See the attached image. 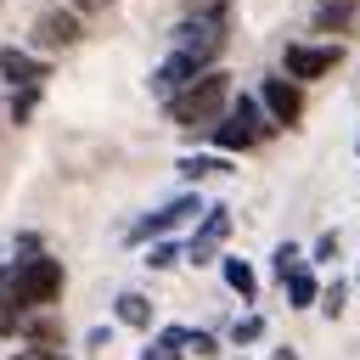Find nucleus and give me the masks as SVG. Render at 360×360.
I'll use <instances>...</instances> for the list:
<instances>
[{"label":"nucleus","instance_id":"f257e3e1","mask_svg":"<svg viewBox=\"0 0 360 360\" xmlns=\"http://www.w3.org/2000/svg\"><path fill=\"white\" fill-rule=\"evenodd\" d=\"M56 298H62V259H45V253H39V259H22V264L0 281V332L11 338L28 309L56 304Z\"/></svg>","mask_w":360,"mask_h":360},{"label":"nucleus","instance_id":"f03ea898","mask_svg":"<svg viewBox=\"0 0 360 360\" xmlns=\"http://www.w3.org/2000/svg\"><path fill=\"white\" fill-rule=\"evenodd\" d=\"M225 101H231V73H214V68H202L191 84H180L163 107H169V118L174 124H186V129H208L219 112H225Z\"/></svg>","mask_w":360,"mask_h":360},{"label":"nucleus","instance_id":"7ed1b4c3","mask_svg":"<svg viewBox=\"0 0 360 360\" xmlns=\"http://www.w3.org/2000/svg\"><path fill=\"white\" fill-rule=\"evenodd\" d=\"M219 17H225V11L214 6V11H208V22H180V28H174V51H180V56H191L197 68H208V62H214V56L225 51Z\"/></svg>","mask_w":360,"mask_h":360},{"label":"nucleus","instance_id":"20e7f679","mask_svg":"<svg viewBox=\"0 0 360 360\" xmlns=\"http://www.w3.org/2000/svg\"><path fill=\"white\" fill-rule=\"evenodd\" d=\"M259 107L270 112L276 129H292V124L304 118V90H298V79H264V84H259Z\"/></svg>","mask_w":360,"mask_h":360},{"label":"nucleus","instance_id":"39448f33","mask_svg":"<svg viewBox=\"0 0 360 360\" xmlns=\"http://www.w3.org/2000/svg\"><path fill=\"white\" fill-rule=\"evenodd\" d=\"M338 56H343L338 45H287V51H281V68H287V79H298V84H304V79L332 73V68H338Z\"/></svg>","mask_w":360,"mask_h":360},{"label":"nucleus","instance_id":"423d86ee","mask_svg":"<svg viewBox=\"0 0 360 360\" xmlns=\"http://www.w3.org/2000/svg\"><path fill=\"white\" fill-rule=\"evenodd\" d=\"M231 236V208H208L202 214V225L191 231V242H186V253L180 259H191V264H202V259H214L219 253V242Z\"/></svg>","mask_w":360,"mask_h":360},{"label":"nucleus","instance_id":"0eeeda50","mask_svg":"<svg viewBox=\"0 0 360 360\" xmlns=\"http://www.w3.org/2000/svg\"><path fill=\"white\" fill-rule=\"evenodd\" d=\"M79 17L73 11H39L34 17V45H45V51H68V45H79Z\"/></svg>","mask_w":360,"mask_h":360},{"label":"nucleus","instance_id":"6e6552de","mask_svg":"<svg viewBox=\"0 0 360 360\" xmlns=\"http://www.w3.org/2000/svg\"><path fill=\"white\" fill-rule=\"evenodd\" d=\"M197 73H202V68H197L191 56H180V51H169V56H163V62L152 68V79H146V90H152L158 101H169V96H174L180 84H191Z\"/></svg>","mask_w":360,"mask_h":360},{"label":"nucleus","instance_id":"1a4fd4ad","mask_svg":"<svg viewBox=\"0 0 360 360\" xmlns=\"http://www.w3.org/2000/svg\"><path fill=\"white\" fill-rule=\"evenodd\" d=\"M186 214H197V197H174V202H163L158 214H146V219H135L129 225V242H152V236H163V231H174Z\"/></svg>","mask_w":360,"mask_h":360},{"label":"nucleus","instance_id":"9d476101","mask_svg":"<svg viewBox=\"0 0 360 360\" xmlns=\"http://www.w3.org/2000/svg\"><path fill=\"white\" fill-rule=\"evenodd\" d=\"M0 79H11V84H39V79H51V68H45L39 56L6 45V51H0Z\"/></svg>","mask_w":360,"mask_h":360},{"label":"nucleus","instance_id":"9b49d317","mask_svg":"<svg viewBox=\"0 0 360 360\" xmlns=\"http://www.w3.org/2000/svg\"><path fill=\"white\" fill-rule=\"evenodd\" d=\"M225 107H231V118H236V124H242V129H248L253 141H264V135H276V124L264 118V107H259L253 96H236V101H225Z\"/></svg>","mask_w":360,"mask_h":360},{"label":"nucleus","instance_id":"f8f14e48","mask_svg":"<svg viewBox=\"0 0 360 360\" xmlns=\"http://www.w3.org/2000/svg\"><path fill=\"white\" fill-rule=\"evenodd\" d=\"M225 287H231L242 304H253V298H259V276H253V264H248V259H225Z\"/></svg>","mask_w":360,"mask_h":360},{"label":"nucleus","instance_id":"ddd939ff","mask_svg":"<svg viewBox=\"0 0 360 360\" xmlns=\"http://www.w3.org/2000/svg\"><path fill=\"white\" fill-rule=\"evenodd\" d=\"M281 287H287V298H292V309H304V304H315V292H321V287H315V276L304 270V259H298L292 270H281Z\"/></svg>","mask_w":360,"mask_h":360},{"label":"nucleus","instance_id":"4468645a","mask_svg":"<svg viewBox=\"0 0 360 360\" xmlns=\"http://www.w3.org/2000/svg\"><path fill=\"white\" fill-rule=\"evenodd\" d=\"M180 354H186V326H169V332H158V338L146 343L141 360H180Z\"/></svg>","mask_w":360,"mask_h":360},{"label":"nucleus","instance_id":"2eb2a0df","mask_svg":"<svg viewBox=\"0 0 360 360\" xmlns=\"http://www.w3.org/2000/svg\"><path fill=\"white\" fill-rule=\"evenodd\" d=\"M174 169H180L186 180H208V174H231V163H225V158H197V152H186V158H180Z\"/></svg>","mask_w":360,"mask_h":360},{"label":"nucleus","instance_id":"dca6fc26","mask_svg":"<svg viewBox=\"0 0 360 360\" xmlns=\"http://www.w3.org/2000/svg\"><path fill=\"white\" fill-rule=\"evenodd\" d=\"M112 309H118V321H124V326H152V304H146L141 292H118V304H112Z\"/></svg>","mask_w":360,"mask_h":360},{"label":"nucleus","instance_id":"f3484780","mask_svg":"<svg viewBox=\"0 0 360 360\" xmlns=\"http://www.w3.org/2000/svg\"><path fill=\"white\" fill-rule=\"evenodd\" d=\"M208 129H214L219 152H248V146H253V135H248V129H242L236 118H225V124H208Z\"/></svg>","mask_w":360,"mask_h":360},{"label":"nucleus","instance_id":"a211bd4d","mask_svg":"<svg viewBox=\"0 0 360 360\" xmlns=\"http://www.w3.org/2000/svg\"><path fill=\"white\" fill-rule=\"evenodd\" d=\"M39 107V84H11V124H28Z\"/></svg>","mask_w":360,"mask_h":360},{"label":"nucleus","instance_id":"6ab92c4d","mask_svg":"<svg viewBox=\"0 0 360 360\" xmlns=\"http://www.w3.org/2000/svg\"><path fill=\"white\" fill-rule=\"evenodd\" d=\"M141 264H146V270H174V264H180V248H174V242H152V253H146Z\"/></svg>","mask_w":360,"mask_h":360},{"label":"nucleus","instance_id":"aec40b11","mask_svg":"<svg viewBox=\"0 0 360 360\" xmlns=\"http://www.w3.org/2000/svg\"><path fill=\"white\" fill-rule=\"evenodd\" d=\"M349 22H354V0H338V6L326 0L321 6V28H349Z\"/></svg>","mask_w":360,"mask_h":360},{"label":"nucleus","instance_id":"412c9836","mask_svg":"<svg viewBox=\"0 0 360 360\" xmlns=\"http://www.w3.org/2000/svg\"><path fill=\"white\" fill-rule=\"evenodd\" d=\"M253 338H264V321H259V315H242V321L231 326V343L242 349V343H253Z\"/></svg>","mask_w":360,"mask_h":360},{"label":"nucleus","instance_id":"4be33fe9","mask_svg":"<svg viewBox=\"0 0 360 360\" xmlns=\"http://www.w3.org/2000/svg\"><path fill=\"white\" fill-rule=\"evenodd\" d=\"M343 298H349V287H343V281H332V287H326V298H321V309L338 321V315H343Z\"/></svg>","mask_w":360,"mask_h":360},{"label":"nucleus","instance_id":"5701e85b","mask_svg":"<svg viewBox=\"0 0 360 360\" xmlns=\"http://www.w3.org/2000/svg\"><path fill=\"white\" fill-rule=\"evenodd\" d=\"M298 259H304V253H298V248H292V242H281V248H276V276H281V270H292V264H298Z\"/></svg>","mask_w":360,"mask_h":360},{"label":"nucleus","instance_id":"b1692460","mask_svg":"<svg viewBox=\"0 0 360 360\" xmlns=\"http://www.w3.org/2000/svg\"><path fill=\"white\" fill-rule=\"evenodd\" d=\"M186 349H197V354H214V338H208V332H186Z\"/></svg>","mask_w":360,"mask_h":360},{"label":"nucleus","instance_id":"393cba45","mask_svg":"<svg viewBox=\"0 0 360 360\" xmlns=\"http://www.w3.org/2000/svg\"><path fill=\"white\" fill-rule=\"evenodd\" d=\"M315 259H338V236H332V231L315 242Z\"/></svg>","mask_w":360,"mask_h":360},{"label":"nucleus","instance_id":"a878e982","mask_svg":"<svg viewBox=\"0 0 360 360\" xmlns=\"http://www.w3.org/2000/svg\"><path fill=\"white\" fill-rule=\"evenodd\" d=\"M17 360H62V349H39V343H34V349H22Z\"/></svg>","mask_w":360,"mask_h":360},{"label":"nucleus","instance_id":"bb28decb","mask_svg":"<svg viewBox=\"0 0 360 360\" xmlns=\"http://www.w3.org/2000/svg\"><path fill=\"white\" fill-rule=\"evenodd\" d=\"M270 360H298V354H292V349H276V354H270Z\"/></svg>","mask_w":360,"mask_h":360},{"label":"nucleus","instance_id":"cd10ccee","mask_svg":"<svg viewBox=\"0 0 360 360\" xmlns=\"http://www.w3.org/2000/svg\"><path fill=\"white\" fill-rule=\"evenodd\" d=\"M0 281H6V270H0Z\"/></svg>","mask_w":360,"mask_h":360}]
</instances>
